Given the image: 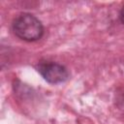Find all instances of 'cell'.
Wrapping results in <instances>:
<instances>
[{"label":"cell","mask_w":124,"mask_h":124,"mask_svg":"<svg viewBox=\"0 0 124 124\" xmlns=\"http://www.w3.org/2000/svg\"><path fill=\"white\" fill-rule=\"evenodd\" d=\"M12 28L16 37L27 42L37 41L44 34V27L41 21L30 14L17 16L13 21Z\"/></svg>","instance_id":"cell-1"},{"label":"cell","mask_w":124,"mask_h":124,"mask_svg":"<svg viewBox=\"0 0 124 124\" xmlns=\"http://www.w3.org/2000/svg\"><path fill=\"white\" fill-rule=\"evenodd\" d=\"M38 71L42 77L49 83H60L69 78L68 70L61 64L55 62H44L38 66Z\"/></svg>","instance_id":"cell-2"},{"label":"cell","mask_w":124,"mask_h":124,"mask_svg":"<svg viewBox=\"0 0 124 124\" xmlns=\"http://www.w3.org/2000/svg\"><path fill=\"white\" fill-rule=\"evenodd\" d=\"M119 18H120L121 22L124 24V6L122 7V9H121V11L119 13Z\"/></svg>","instance_id":"cell-3"}]
</instances>
